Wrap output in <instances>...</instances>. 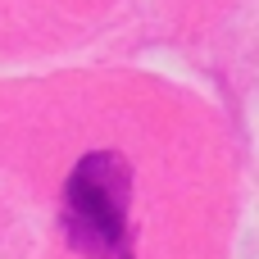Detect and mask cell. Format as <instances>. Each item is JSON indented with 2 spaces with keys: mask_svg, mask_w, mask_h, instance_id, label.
Returning a JSON list of instances; mask_svg holds the SVG:
<instances>
[{
  "mask_svg": "<svg viewBox=\"0 0 259 259\" xmlns=\"http://www.w3.org/2000/svg\"><path fill=\"white\" fill-rule=\"evenodd\" d=\"M132 164L118 150H91L64 182L59 223L77 255L87 259H137L127 232Z\"/></svg>",
  "mask_w": 259,
  "mask_h": 259,
  "instance_id": "cell-1",
  "label": "cell"
}]
</instances>
